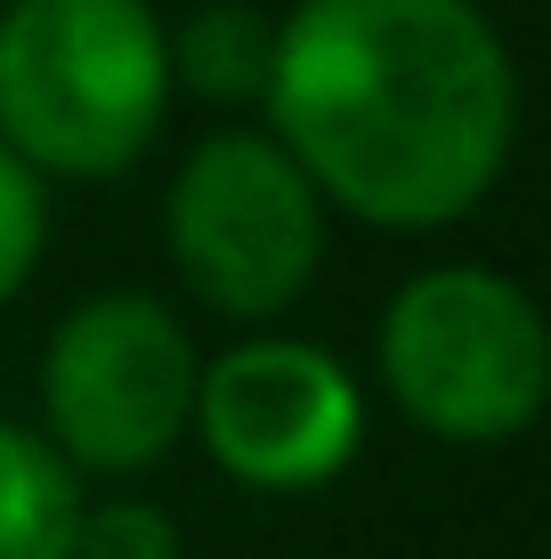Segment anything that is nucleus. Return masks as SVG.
I'll list each match as a JSON object with an SVG mask.
<instances>
[{"instance_id":"6e6552de","label":"nucleus","mask_w":551,"mask_h":559,"mask_svg":"<svg viewBox=\"0 0 551 559\" xmlns=\"http://www.w3.org/2000/svg\"><path fill=\"white\" fill-rule=\"evenodd\" d=\"M82 471L25 421H0V559H73Z\"/></svg>"},{"instance_id":"20e7f679","label":"nucleus","mask_w":551,"mask_h":559,"mask_svg":"<svg viewBox=\"0 0 551 559\" xmlns=\"http://www.w3.org/2000/svg\"><path fill=\"white\" fill-rule=\"evenodd\" d=\"M163 243L212 317L276 324L325 267V195L276 130H212L170 170Z\"/></svg>"},{"instance_id":"423d86ee","label":"nucleus","mask_w":551,"mask_h":559,"mask_svg":"<svg viewBox=\"0 0 551 559\" xmlns=\"http://www.w3.org/2000/svg\"><path fill=\"white\" fill-rule=\"evenodd\" d=\"M203 454L252 495H316L366 447V390L333 349L292 333H252L203 357L195 421Z\"/></svg>"},{"instance_id":"7ed1b4c3","label":"nucleus","mask_w":551,"mask_h":559,"mask_svg":"<svg viewBox=\"0 0 551 559\" xmlns=\"http://www.w3.org/2000/svg\"><path fill=\"white\" fill-rule=\"evenodd\" d=\"M382 397L439 447H503L551 406V317L519 276L446 260L406 276L373 333Z\"/></svg>"},{"instance_id":"f257e3e1","label":"nucleus","mask_w":551,"mask_h":559,"mask_svg":"<svg viewBox=\"0 0 551 559\" xmlns=\"http://www.w3.org/2000/svg\"><path fill=\"white\" fill-rule=\"evenodd\" d=\"M260 106L325 211L430 236L511 170L519 66L479 0H292Z\"/></svg>"},{"instance_id":"f03ea898","label":"nucleus","mask_w":551,"mask_h":559,"mask_svg":"<svg viewBox=\"0 0 551 559\" xmlns=\"http://www.w3.org/2000/svg\"><path fill=\"white\" fill-rule=\"evenodd\" d=\"M170 114V25L155 0H9L0 139L41 179H122Z\"/></svg>"},{"instance_id":"1a4fd4ad","label":"nucleus","mask_w":551,"mask_h":559,"mask_svg":"<svg viewBox=\"0 0 551 559\" xmlns=\"http://www.w3.org/2000/svg\"><path fill=\"white\" fill-rule=\"evenodd\" d=\"M41 252H49V179L0 139V308L33 284Z\"/></svg>"},{"instance_id":"9d476101","label":"nucleus","mask_w":551,"mask_h":559,"mask_svg":"<svg viewBox=\"0 0 551 559\" xmlns=\"http://www.w3.org/2000/svg\"><path fill=\"white\" fill-rule=\"evenodd\" d=\"M73 559H187L179 519L146 495H106V503H82V527H73Z\"/></svg>"},{"instance_id":"39448f33","label":"nucleus","mask_w":551,"mask_h":559,"mask_svg":"<svg viewBox=\"0 0 551 559\" xmlns=\"http://www.w3.org/2000/svg\"><path fill=\"white\" fill-rule=\"evenodd\" d=\"M203 349L170 300L98 293L65 308L41 349V438L82 478H146L195 421Z\"/></svg>"},{"instance_id":"0eeeda50","label":"nucleus","mask_w":551,"mask_h":559,"mask_svg":"<svg viewBox=\"0 0 551 559\" xmlns=\"http://www.w3.org/2000/svg\"><path fill=\"white\" fill-rule=\"evenodd\" d=\"M276 66V16L260 0H195L170 25V90L203 106H260Z\"/></svg>"}]
</instances>
